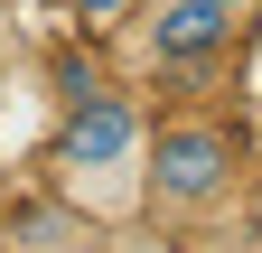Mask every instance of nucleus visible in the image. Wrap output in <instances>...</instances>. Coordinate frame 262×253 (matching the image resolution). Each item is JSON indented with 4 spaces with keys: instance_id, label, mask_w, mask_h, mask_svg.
Listing matches in <instances>:
<instances>
[{
    "instance_id": "obj_1",
    "label": "nucleus",
    "mask_w": 262,
    "mask_h": 253,
    "mask_svg": "<svg viewBox=\"0 0 262 253\" xmlns=\"http://www.w3.org/2000/svg\"><path fill=\"white\" fill-rule=\"evenodd\" d=\"M141 187H150V206L159 216H206L234 197V132L225 122H159L150 150H141Z\"/></svg>"
},
{
    "instance_id": "obj_2",
    "label": "nucleus",
    "mask_w": 262,
    "mask_h": 253,
    "mask_svg": "<svg viewBox=\"0 0 262 253\" xmlns=\"http://www.w3.org/2000/svg\"><path fill=\"white\" fill-rule=\"evenodd\" d=\"M141 103L113 85H75L66 94V132H56V169H141Z\"/></svg>"
},
{
    "instance_id": "obj_3",
    "label": "nucleus",
    "mask_w": 262,
    "mask_h": 253,
    "mask_svg": "<svg viewBox=\"0 0 262 253\" xmlns=\"http://www.w3.org/2000/svg\"><path fill=\"white\" fill-rule=\"evenodd\" d=\"M225 38H234V10L225 0H159V19H150V56L159 66H196Z\"/></svg>"
},
{
    "instance_id": "obj_4",
    "label": "nucleus",
    "mask_w": 262,
    "mask_h": 253,
    "mask_svg": "<svg viewBox=\"0 0 262 253\" xmlns=\"http://www.w3.org/2000/svg\"><path fill=\"white\" fill-rule=\"evenodd\" d=\"M131 0H75V19H122Z\"/></svg>"
},
{
    "instance_id": "obj_5",
    "label": "nucleus",
    "mask_w": 262,
    "mask_h": 253,
    "mask_svg": "<svg viewBox=\"0 0 262 253\" xmlns=\"http://www.w3.org/2000/svg\"><path fill=\"white\" fill-rule=\"evenodd\" d=\"M225 10H234V19H244V10H253V0H225Z\"/></svg>"
}]
</instances>
